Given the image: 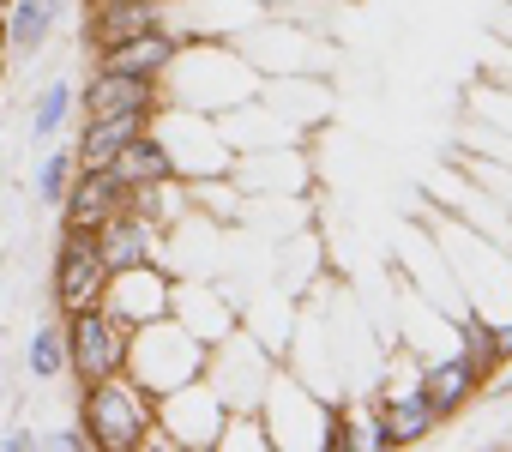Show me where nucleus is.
I'll return each mask as SVG.
<instances>
[{
  "instance_id": "obj_1",
  "label": "nucleus",
  "mask_w": 512,
  "mask_h": 452,
  "mask_svg": "<svg viewBox=\"0 0 512 452\" xmlns=\"http://www.w3.org/2000/svg\"><path fill=\"white\" fill-rule=\"evenodd\" d=\"M79 428L91 434L97 452H139L157 434V398L133 374L91 380L85 398H79Z\"/></svg>"
},
{
  "instance_id": "obj_2",
  "label": "nucleus",
  "mask_w": 512,
  "mask_h": 452,
  "mask_svg": "<svg viewBox=\"0 0 512 452\" xmlns=\"http://www.w3.org/2000/svg\"><path fill=\"white\" fill-rule=\"evenodd\" d=\"M205 362H211V344H205V338H193V332H187L175 314L133 326L127 374H133V380H139L151 398H163V392H175V386L199 380V374H205Z\"/></svg>"
},
{
  "instance_id": "obj_3",
  "label": "nucleus",
  "mask_w": 512,
  "mask_h": 452,
  "mask_svg": "<svg viewBox=\"0 0 512 452\" xmlns=\"http://www.w3.org/2000/svg\"><path fill=\"white\" fill-rule=\"evenodd\" d=\"M61 332H67V374H73L79 386L109 380V374H127L133 326H127V320H115L103 302H97V308H85V314H67V320H61Z\"/></svg>"
},
{
  "instance_id": "obj_4",
  "label": "nucleus",
  "mask_w": 512,
  "mask_h": 452,
  "mask_svg": "<svg viewBox=\"0 0 512 452\" xmlns=\"http://www.w3.org/2000/svg\"><path fill=\"white\" fill-rule=\"evenodd\" d=\"M49 290H55V314H61V320H67V314H85V308L103 302V290H109V266H103V254H97V230H73V223H61Z\"/></svg>"
},
{
  "instance_id": "obj_5",
  "label": "nucleus",
  "mask_w": 512,
  "mask_h": 452,
  "mask_svg": "<svg viewBox=\"0 0 512 452\" xmlns=\"http://www.w3.org/2000/svg\"><path fill=\"white\" fill-rule=\"evenodd\" d=\"M157 242H163V223L145 217L139 205H121L109 223H97V254L109 272H133V266H157Z\"/></svg>"
},
{
  "instance_id": "obj_6",
  "label": "nucleus",
  "mask_w": 512,
  "mask_h": 452,
  "mask_svg": "<svg viewBox=\"0 0 512 452\" xmlns=\"http://www.w3.org/2000/svg\"><path fill=\"white\" fill-rule=\"evenodd\" d=\"M133 193L115 181V169H73V187L61 199V223H73V230H97V223H109Z\"/></svg>"
},
{
  "instance_id": "obj_7",
  "label": "nucleus",
  "mask_w": 512,
  "mask_h": 452,
  "mask_svg": "<svg viewBox=\"0 0 512 452\" xmlns=\"http://www.w3.org/2000/svg\"><path fill=\"white\" fill-rule=\"evenodd\" d=\"M175 61H181V37H169L163 25L139 31V37H127L115 49H97L103 73H133V79H157V85H163V73H175Z\"/></svg>"
},
{
  "instance_id": "obj_8",
  "label": "nucleus",
  "mask_w": 512,
  "mask_h": 452,
  "mask_svg": "<svg viewBox=\"0 0 512 452\" xmlns=\"http://www.w3.org/2000/svg\"><path fill=\"white\" fill-rule=\"evenodd\" d=\"M151 115H157V109L85 115V127H79V139H73V157H79V169H109V163H115V151H121L127 139H139V133L151 127Z\"/></svg>"
},
{
  "instance_id": "obj_9",
  "label": "nucleus",
  "mask_w": 512,
  "mask_h": 452,
  "mask_svg": "<svg viewBox=\"0 0 512 452\" xmlns=\"http://www.w3.org/2000/svg\"><path fill=\"white\" fill-rule=\"evenodd\" d=\"M85 115H121V109H163V85L157 79H133V73H91V85L73 97Z\"/></svg>"
},
{
  "instance_id": "obj_10",
  "label": "nucleus",
  "mask_w": 512,
  "mask_h": 452,
  "mask_svg": "<svg viewBox=\"0 0 512 452\" xmlns=\"http://www.w3.org/2000/svg\"><path fill=\"white\" fill-rule=\"evenodd\" d=\"M374 416H380V428H386L392 446H422V440L440 428V416H434V404H428V392H422L416 380H410V386H392Z\"/></svg>"
},
{
  "instance_id": "obj_11",
  "label": "nucleus",
  "mask_w": 512,
  "mask_h": 452,
  "mask_svg": "<svg viewBox=\"0 0 512 452\" xmlns=\"http://www.w3.org/2000/svg\"><path fill=\"white\" fill-rule=\"evenodd\" d=\"M109 169H115V181H121L127 193H133V187H157V181H175V151L145 127L139 139H127V145L115 151Z\"/></svg>"
},
{
  "instance_id": "obj_12",
  "label": "nucleus",
  "mask_w": 512,
  "mask_h": 452,
  "mask_svg": "<svg viewBox=\"0 0 512 452\" xmlns=\"http://www.w3.org/2000/svg\"><path fill=\"white\" fill-rule=\"evenodd\" d=\"M416 386L428 392V404H434V416L440 422H452L470 398H476V374L458 362V356H446V362H428L422 374H416Z\"/></svg>"
},
{
  "instance_id": "obj_13",
  "label": "nucleus",
  "mask_w": 512,
  "mask_h": 452,
  "mask_svg": "<svg viewBox=\"0 0 512 452\" xmlns=\"http://www.w3.org/2000/svg\"><path fill=\"white\" fill-rule=\"evenodd\" d=\"M55 19H61L55 0H13V19H7V43H13V55H19V61H31V55L49 43Z\"/></svg>"
},
{
  "instance_id": "obj_14",
  "label": "nucleus",
  "mask_w": 512,
  "mask_h": 452,
  "mask_svg": "<svg viewBox=\"0 0 512 452\" xmlns=\"http://www.w3.org/2000/svg\"><path fill=\"white\" fill-rule=\"evenodd\" d=\"M458 362L476 374V386H488L506 362H500V344H494V320H482V314H464L458 320Z\"/></svg>"
},
{
  "instance_id": "obj_15",
  "label": "nucleus",
  "mask_w": 512,
  "mask_h": 452,
  "mask_svg": "<svg viewBox=\"0 0 512 452\" xmlns=\"http://www.w3.org/2000/svg\"><path fill=\"white\" fill-rule=\"evenodd\" d=\"M25 368H31V380H61L67 374V332H61V320H43L31 338H25Z\"/></svg>"
},
{
  "instance_id": "obj_16",
  "label": "nucleus",
  "mask_w": 512,
  "mask_h": 452,
  "mask_svg": "<svg viewBox=\"0 0 512 452\" xmlns=\"http://www.w3.org/2000/svg\"><path fill=\"white\" fill-rule=\"evenodd\" d=\"M73 97H79V91H73L67 79H55V85L37 97V109H31V139H37V145H43V139H55V133L67 127V115H73Z\"/></svg>"
},
{
  "instance_id": "obj_17",
  "label": "nucleus",
  "mask_w": 512,
  "mask_h": 452,
  "mask_svg": "<svg viewBox=\"0 0 512 452\" xmlns=\"http://www.w3.org/2000/svg\"><path fill=\"white\" fill-rule=\"evenodd\" d=\"M73 169H79L73 145L43 151V163H37V199H43V205H61V199H67V187H73Z\"/></svg>"
},
{
  "instance_id": "obj_18",
  "label": "nucleus",
  "mask_w": 512,
  "mask_h": 452,
  "mask_svg": "<svg viewBox=\"0 0 512 452\" xmlns=\"http://www.w3.org/2000/svg\"><path fill=\"white\" fill-rule=\"evenodd\" d=\"M43 452H97V446H91V434H85L79 422H67V428L43 434Z\"/></svg>"
},
{
  "instance_id": "obj_19",
  "label": "nucleus",
  "mask_w": 512,
  "mask_h": 452,
  "mask_svg": "<svg viewBox=\"0 0 512 452\" xmlns=\"http://www.w3.org/2000/svg\"><path fill=\"white\" fill-rule=\"evenodd\" d=\"M0 452H43V434L37 428H7L0 434Z\"/></svg>"
},
{
  "instance_id": "obj_20",
  "label": "nucleus",
  "mask_w": 512,
  "mask_h": 452,
  "mask_svg": "<svg viewBox=\"0 0 512 452\" xmlns=\"http://www.w3.org/2000/svg\"><path fill=\"white\" fill-rule=\"evenodd\" d=\"M494 344H500V362H512V320L494 326Z\"/></svg>"
},
{
  "instance_id": "obj_21",
  "label": "nucleus",
  "mask_w": 512,
  "mask_h": 452,
  "mask_svg": "<svg viewBox=\"0 0 512 452\" xmlns=\"http://www.w3.org/2000/svg\"><path fill=\"white\" fill-rule=\"evenodd\" d=\"M85 7H103V0H85Z\"/></svg>"
},
{
  "instance_id": "obj_22",
  "label": "nucleus",
  "mask_w": 512,
  "mask_h": 452,
  "mask_svg": "<svg viewBox=\"0 0 512 452\" xmlns=\"http://www.w3.org/2000/svg\"><path fill=\"white\" fill-rule=\"evenodd\" d=\"M55 7H67V0H55Z\"/></svg>"
}]
</instances>
